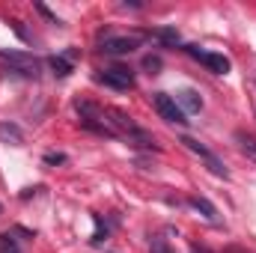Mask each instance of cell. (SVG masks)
Wrapping results in <instances>:
<instances>
[{
  "label": "cell",
  "mask_w": 256,
  "mask_h": 253,
  "mask_svg": "<svg viewBox=\"0 0 256 253\" xmlns=\"http://www.w3.org/2000/svg\"><path fill=\"white\" fill-rule=\"evenodd\" d=\"M140 42H143V33H131V36H114V33H104V39H102V51L104 54H114V57H122V54H131V51H137L140 48Z\"/></svg>",
  "instance_id": "cell-1"
},
{
  "label": "cell",
  "mask_w": 256,
  "mask_h": 253,
  "mask_svg": "<svg viewBox=\"0 0 256 253\" xmlns=\"http://www.w3.org/2000/svg\"><path fill=\"white\" fill-rule=\"evenodd\" d=\"M0 60H6V63L12 66L18 74H24V78H39V68H42V63L33 54H18V51H3L0 48Z\"/></svg>",
  "instance_id": "cell-2"
},
{
  "label": "cell",
  "mask_w": 256,
  "mask_h": 253,
  "mask_svg": "<svg viewBox=\"0 0 256 253\" xmlns=\"http://www.w3.org/2000/svg\"><path fill=\"white\" fill-rule=\"evenodd\" d=\"M96 80H98V84H104V86H110V90H120V92H126V90L134 86V74H131V68H126V66L104 68V72H98V74H96Z\"/></svg>",
  "instance_id": "cell-3"
},
{
  "label": "cell",
  "mask_w": 256,
  "mask_h": 253,
  "mask_svg": "<svg viewBox=\"0 0 256 253\" xmlns=\"http://www.w3.org/2000/svg\"><path fill=\"white\" fill-rule=\"evenodd\" d=\"M152 104H155V110H158L161 120L176 122V126H185V122H188L185 114H182V108L173 102V96H167V92H155V96H152Z\"/></svg>",
  "instance_id": "cell-4"
},
{
  "label": "cell",
  "mask_w": 256,
  "mask_h": 253,
  "mask_svg": "<svg viewBox=\"0 0 256 253\" xmlns=\"http://www.w3.org/2000/svg\"><path fill=\"white\" fill-rule=\"evenodd\" d=\"M185 51L191 54L194 60H200V63L212 72V74H226V72H230V60H226L224 54H214V51H200V45H185Z\"/></svg>",
  "instance_id": "cell-5"
},
{
  "label": "cell",
  "mask_w": 256,
  "mask_h": 253,
  "mask_svg": "<svg viewBox=\"0 0 256 253\" xmlns=\"http://www.w3.org/2000/svg\"><path fill=\"white\" fill-rule=\"evenodd\" d=\"M182 143H185V146H188L191 152H196V155H200V158H202V161L208 164V170H212L214 176H220V179H226V176H230V173H226V167H224V161H220V158H218V155H214L212 149L200 146V143H196L194 137H182Z\"/></svg>",
  "instance_id": "cell-6"
},
{
  "label": "cell",
  "mask_w": 256,
  "mask_h": 253,
  "mask_svg": "<svg viewBox=\"0 0 256 253\" xmlns=\"http://www.w3.org/2000/svg\"><path fill=\"white\" fill-rule=\"evenodd\" d=\"M173 102L182 108V114H185V116H188V114H200V110H202V98H200V92H196V90H179Z\"/></svg>",
  "instance_id": "cell-7"
},
{
  "label": "cell",
  "mask_w": 256,
  "mask_h": 253,
  "mask_svg": "<svg viewBox=\"0 0 256 253\" xmlns=\"http://www.w3.org/2000/svg\"><path fill=\"white\" fill-rule=\"evenodd\" d=\"M188 206H191V208H196V212H200L206 220H212V224H218V220H220V218H218L214 202H208L206 196H191V200H188Z\"/></svg>",
  "instance_id": "cell-8"
},
{
  "label": "cell",
  "mask_w": 256,
  "mask_h": 253,
  "mask_svg": "<svg viewBox=\"0 0 256 253\" xmlns=\"http://www.w3.org/2000/svg\"><path fill=\"white\" fill-rule=\"evenodd\" d=\"M0 140L9 146H24V131L15 122H0Z\"/></svg>",
  "instance_id": "cell-9"
},
{
  "label": "cell",
  "mask_w": 256,
  "mask_h": 253,
  "mask_svg": "<svg viewBox=\"0 0 256 253\" xmlns=\"http://www.w3.org/2000/svg\"><path fill=\"white\" fill-rule=\"evenodd\" d=\"M164 48H179L182 45V36H179V30H173V27H161V30H155L152 33Z\"/></svg>",
  "instance_id": "cell-10"
},
{
  "label": "cell",
  "mask_w": 256,
  "mask_h": 253,
  "mask_svg": "<svg viewBox=\"0 0 256 253\" xmlns=\"http://www.w3.org/2000/svg\"><path fill=\"white\" fill-rule=\"evenodd\" d=\"M48 66H51V72H54L57 78H68V74L74 72V63H72V60H66L63 54H57V57H48Z\"/></svg>",
  "instance_id": "cell-11"
},
{
  "label": "cell",
  "mask_w": 256,
  "mask_h": 253,
  "mask_svg": "<svg viewBox=\"0 0 256 253\" xmlns=\"http://www.w3.org/2000/svg\"><path fill=\"white\" fill-rule=\"evenodd\" d=\"M236 140L242 143V152L250 158V161H256V137L254 134H244V131H236Z\"/></svg>",
  "instance_id": "cell-12"
},
{
  "label": "cell",
  "mask_w": 256,
  "mask_h": 253,
  "mask_svg": "<svg viewBox=\"0 0 256 253\" xmlns=\"http://www.w3.org/2000/svg\"><path fill=\"white\" fill-rule=\"evenodd\" d=\"M0 253H21L18 242H15V232H0Z\"/></svg>",
  "instance_id": "cell-13"
},
{
  "label": "cell",
  "mask_w": 256,
  "mask_h": 253,
  "mask_svg": "<svg viewBox=\"0 0 256 253\" xmlns=\"http://www.w3.org/2000/svg\"><path fill=\"white\" fill-rule=\"evenodd\" d=\"M92 220H96V232H92V238H90V242H92V244H102V242L108 238V226L102 224V218H98V214H92Z\"/></svg>",
  "instance_id": "cell-14"
},
{
  "label": "cell",
  "mask_w": 256,
  "mask_h": 253,
  "mask_svg": "<svg viewBox=\"0 0 256 253\" xmlns=\"http://www.w3.org/2000/svg\"><path fill=\"white\" fill-rule=\"evenodd\" d=\"M149 253H173V250H170L167 238H161V236H152V238H149Z\"/></svg>",
  "instance_id": "cell-15"
},
{
  "label": "cell",
  "mask_w": 256,
  "mask_h": 253,
  "mask_svg": "<svg viewBox=\"0 0 256 253\" xmlns=\"http://www.w3.org/2000/svg\"><path fill=\"white\" fill-rule=\"evenodd\" d=\"M45 164H51V167H57V164H66V155L63 152H45V158H42Z\"/></svg>",
  "instance_id": "cell-16"
},
{
  "label": "cell",
  "mask_w": 256,
  "mask_h": 253,
  "mask_svg": "<svg viewBox=\"0 0 256 253\" xmlns=\"http://www.w3.org/2000/svg\"><path fill=\"white\" fill-rule=\"evenodd\" d=\"M143 68H146V72H152V74H155V72H158V68H161V57H152V54H149V57H143Z\"/></svg>",
  "instance_id": "cell-17"
},
{
  "label": "cell",
  "mask_w": 256,
  "mask_h": 253,
  "mask_svg": "<svg viewBox=\"0 0 256 253\" xmlns=\"http://www.w3.org/2000/svg\"><path fill=\"white\" fill-rule=\"evenodd\" d=\"M36 9H39V12H42V15H45V18H48L51 24H63V21H60V18H57V15H54V12H51V9H48L45 3H36Z\"/></svg>",
  "instance_id": "cell-18"
},
{
  "label": "cell",
  "mask_w": 256,
  "mask_h": 253,
  "mask_svg": "<svg viewBox=\"0 0 256 253\" xmlns=\"http://www.w3.org/2000/svg\"><path fill=\"white\" fill-rule=\"evenodd\" d=\"M191 250H194V253H212V250H206V248H200V244H194Z\"/></svg>",
  "instance_id": "cell-19"
},
{
  "label": "cell",
  "mask_w": 256,
  "mask_h": 253,
  "mask_svg": "<svg viewBox=\"0 0 256 253\" xmlns=\"http://www.w3.org/2000/svg\"><path fill=\"white\" fill-rule=\"evenodd\" d=\"M0 214H3V206H0Z\"/></svg>",
  "instance_id": "cell-20"
}]
</instances>
